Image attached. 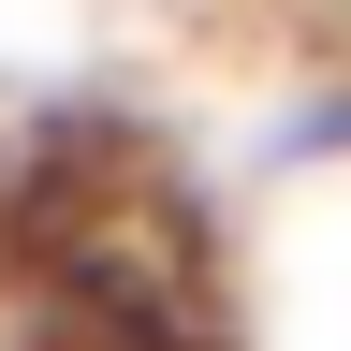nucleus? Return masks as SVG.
I'll return each instance as SVG.
<instances>
[{
  "mask_svg": "<svg viewBox=\"0 0 351 351\" xmlns=\"http://www.w3.org/2000/svg\"><path fill=\"white\" fill-rule=\"evenodd\" d=\"M337 147H351V88H337L322 117H278V161H337Z\"/></svg>",
  "mask_w": 351,
  "mask_h": 351,
  "instance_id": "1",
  "label": "nucleus"
}]
</instances>
